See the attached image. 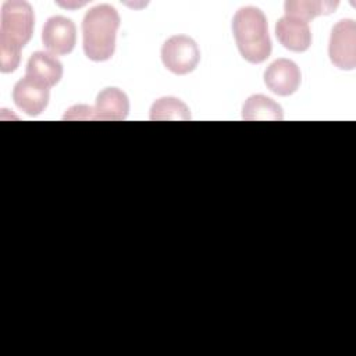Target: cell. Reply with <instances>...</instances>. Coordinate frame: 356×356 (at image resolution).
Returning a JSON list of instances; mask_svg holds the SVG:
<instances>
[{
    "instance_id": "6",
    "label": "cell",
    "mask_w": 356,
    "mask_h": 356,
    "mask_svg": "<svg viewBox=\"0 0 356 356\" xmlns=\"http://www.w3.org/2000/svg\"><path fill=\"white\" fill-rule=\"evenodd\" d=\"M42 42L53 54L71 53L76 43L75 24L61 15L49 18L42 31Z\"/></svg>"
},
{
    "instance_id": "1",
    "label": "cell",
    "mask_w": 356,
    "mask_h": 356,
    "mask_svg": "<svg viewBox=\"0 0 356 356\" xmlns=\"http://www.w3.org/2000/svg\"><path fill=\"white\" fill-rule=\"evenodd\" d=\"M33 8L24 0H7L0 18V70L13 72L21 60V50L33 33Z\"/></svg>"
},
{
    "instance_id": "7",
    "label": "cell",
    "mask_w": 356,
    "mask_h": 356,
    "mask_svg": "<svg viewBox=\"0 0 356 356\" xmlns=\"http://www.w3.org/2000/svg\"><path fill=\"white\" fill-rule=\"evenodd\" d=\"M266 86L278 96L295 93L300 85L299 67L288 58H278L264 71Z\"/></svg>"
},
{
    "instance_id": "4",
    "label": "cell",
    "mask_w": 356,
    "mask_h": 356,
    "mask_svg": "<svg viewBox=\"0 0 356 356\" xmlns=\"http://www.w3.org/2000/svg\"><path fill=\"white\" fill-rule=\"evenodd\" d=\"M161 60L164 67L172 74L186 75L197 67L200 51L192 38L174 35L164 42L161 47Z\"/></svg>"
},
{
    "instance_id": "5",
    "label": "cell",
    "mask_w": 356,
    "mask_h": 356,
    "mask_svg": "<svg viewBox=\"0 0 356 356\" xmlns=\"http://www.w3.org/2000/svg\"><path fill=\"white\" fill-rule=\"evenodd\" d=\"M328 54L331 63L339 70H353L356 67V22L341 19L331 31Z\"/></svg>"
},
{
    "instance_id": "8",
    "label": "cell",
    "mask_w": 356,
    "mask_h": 356,
    "mask_svg": "<svg viewBox=\"0 0 356 356\" xmlns=\"http://www.w3.org/2000/svg\"><path fill=\"white\" fill-rule=\"evenodd\" d=\"M49 88L25 76L19 79L13 89L15 106L28 115H39L49 103Z\"/></svg>"
},
{
    "instance_id": "14",
    "label": "cell",
    "mask_w": 356,
    "mask_h": 356,
    "mask_svg": "<svg viewBox=\"0 0 356 356\" xmlns=\"http://www.w3.org/2000/svg\"><path fill=\"white\" fill-rule=\"evenodd\" d=\"M189 118L188 106L172 96L157 99L150 108V120L153 121H188Z\"/></svg>"
},
{
    "instance_id": "12",
    "label": "cell",
    "mask_w": 356,
    "mask_h": 356,
    "mask_svg": "<svg viewBox=\"0 0 356 356\" xmlns=\"http://www.w3.org/2000/svg\"><path fill=\"white\" fill-rule=\"evenodd\" d=\"M242 117L246 121H280L284 114L281 106L273 99L264 95H253L245 102Z\"/></svg>"
},
{
    "instance_id": "11",
    "label": "cell",
    "mask_w": 356,
    "mask_h": 356,
    "mask_svg": "<svg viewBox=\"0 0 356 356\" xmlns=\"http://www.w3.org/2000/svg\"><path fill=\"white\" fill-rule=\"evenodd\" d=\"M129 111L128 96L118 88L103 89L96 99L93 107L95 120L121 121L125 120Z\"/></svg>"
},
{
    "instance_id": "3",
    "label": "cell",
    "mask_w": 356,
    "mask_h": 356,
    "mask_svg": "<svg viewBox=\"0 0 356 356\" xmlns=\"http://www.w3.org/2000/svg\"><path fill=\"white\" fill-rule=\"evenodd\" d=\"M232 33L241 56L252 63L260 64L271 53L267 19L257 7L246 6L239 8L232 19Z\"/></svg>"
},
{
    "instance_id": "2",
    "label": "cell",
    "mask_w": 356,
    "mask_h": 356,
    "mask_svg": "<svg viewBox=\"0 0 356 356\" xmlns=\"http://www.w3.org/2000/svg\"><path fill=\"white\" fill-rule=\"evenodd\" d=\"M120 15L110 4H99L86 11L82 21L83 51L93 61H106L115 50Z\"/></svg>"
},
{
    "instance_id": "10",
    "label": "cell",
    "mask_w": 356,
    "mask_h": 356,
    "mask_svg": "<svg viewBox=\"0 0 356 356\" xmlns=\"http://www.w3.org/2000/svg\"><path fill=\"white\" fill-rule=\"evenodd\" d=\"M25 76L50 89L61 79L63 64L50 53L35 51L28 60Z\"/></svg>"
},
{
    "instance_id": "9",
    "label": "cell",
    "mask_w": 356,
    "mask_h": 356,
    "mask_svg": "<svg viewBox=\"0 0 356 356\" xmlns=\"http://www.w3.org/2000/svg\"><path fill=\"white\" fill-rule=\"evenodd\" d=\"M275 36L285 49L296 53L306 51L312 44L309 24L289 17H282L277 21Z\"/></svg>"
},
{
    "instance_id": "13",
    "label": "cell",
    "mask_w": 356,
    "mask_h": 356,
    "mask_svg": "<svg viewBox=\"0 0 356 356\" xmlns=\"http://www.w3.org/2000/svg\"><path fill=\"white\" fill-rule=\"evenodd\" d=\"M338 6V1H303V0H289L284 4L285 8V17L295 18L303 22H307L313 19L317 15H327L331 14Z\"/></svg>"
}]
</instances>
